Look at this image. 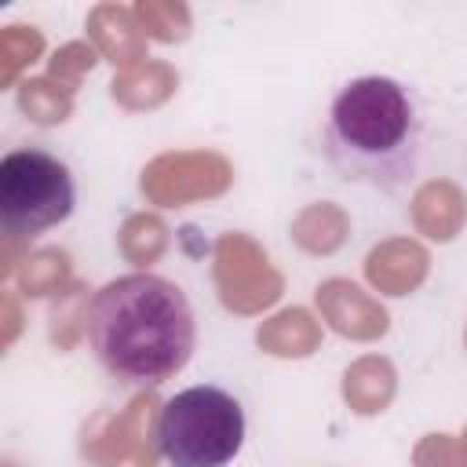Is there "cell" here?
<instances>
[{"instance_id":"cell-6","label":"cell","mask_w":467,"mask_h":467,"mask_svg":"<svg viewBox=\"0 0 467 467\" xmlns=\"http://www.w3.org/2000/svg\"><path fill=\"white\" fill-rule=\"evenodd\" d=\"M139 186L150 204L186 208L197 201L223 197L234 186V164L215 150H171L142 168Z\"/></svg>"},{"instance_id":"cell-23","label":"cell","mask_w":467,"mask_h":467,"mask_svg":"<svg viewBox=\"0 0 467 467\" xmlns=\"http://www.w3.org/2000/svg\"><path fill=\"white\" fill-rule=\"evenodd\" d=\"M412 467H467V452L449 434H427L412 449Z\"/></svg>"},{"instance_id":"cell-27","label":"cell","mask_w":467,"mask_h":467,"mask_svg":"<svg viewBox=\"0 0 467 467\" xmlns=\"http://www.w3.org/2000/svg\"><path fill=\"white\" fill-rule=\"evenodd\" d=\"M4 467H15V463H4Z\"/></svg>"},{"instance_id":"cell-13","label":"cell","mask_w":467,"mask_h":467,"mask_svg":"<svg viewBox=\"0 0 467 467\" xmlns=\"http://www.w3.org/2000/svg\"><path fill=\"white\" fill-rule=\"evenodd\" d=\"M161 401L146 390L139 394L124 412H117V445H120V460H131L135 467H153L157 452H161Z\"/></svg>"},{"instance_id":"cell-5","label":"cell","mask_w":467,"mask_h":467,"mask_svg":"<svg viewBox=\"0 0 467 467\" xmlns=\"http://www.w3.org/2000/svg\"><path fill=\"white\" fill-rule=\"evenodd\" d=\"M212 277L226 310L259 314L274 306L285 292V277L263 252V244L241 230H230L212 248Z\"/></svg>"},{"instance_id":"cell-14","label":"cell","mask_w":467,"mask_h":467,"mask_svg":"<svg viewBox=\"0 0 467 467\" xmlns=\"http://www.w3.org/2000/svg\"><path fill=\"white\" fill-rule=\"evenodd\" d=\"M259 350L274 358H310L321 347V325L303 306H288L255 328Z\"/></svg>"},{"instance_id":"cell-4","label":"cell","mask_w":467,"mask_h":467,"mask_svg":"<svg viewBox=\"0 0 467 467\" xmlns=\"http://www.w3.org/2000/svg\"><path fill=\"white\" fill-rule=\"evenodd\" d=\"M77 186L69 168L47 150H11L0 161V219L11 241L36 237L69 219Z\"/></svg>"},{"instance_id":"cell-20","label":"cell","mask_w":467,"mask_h":467,"mask_svg":"<svg viewBox=\"0 0 467 467\" xmlns=\"http://www.w3.org/2000/svg\"><path fill=\"white\" fill-rule=\"evenodd\" d=\"M44 55V36L33 26H7L0 33V84L11 88L26 66Z\"/></svg>"},{"instance_id":"cell-10","label":"cell","mask_w":467,"mask_h":467,"mask_svg":"<svg viewBox=\"0 0 467 467\" xmlns=\"http://www.w3.org/2000/svg\"><path fill=\"white\" fill-rule=\"evenodd\" d=\"M467 223V197L452 179H431L412 193V226L427 241H452Z\"/></svg>"},{"instance_id":"cell-7","label":"cell","mask_w":467,"mask_h":467,"mask_svg":"<svg viewBox=\"0 0 467 467\" xmlns=\"http://www.w3.org/2000/svg\"><path fill=\"white\" fill-rule=\"evenodd\" d=\"M317 299V310L321 317L332 325V332L347 336V339H358V343H372L379 336H387L390 328V314L368 296L361 292L354 281L347 277H328L317 285L314 292Z\"/></svg>"},{"instance_id":"cell-17","label":"cell","mask_w":467,"mask_h":467,"mask_svg":"<svg viewBox=\"0 0 467 467\" xmlns=\"http://www.w3.org/2000/svg\"><path fill=\"white\" fill-rule=\"evenodd\" d=\"M18 109L33 124H62L73 113V91L51 77H29L18 84Z\"/></svg>"},{"instance_id":"cell-15","label":"cell","mask_w":467,"mask_h":467,"mask_svg":"<svg viewBox=\"0 0 467 467\" xmlns=\"http://www.w3.org/2000/svg\"><path fill=\"white\" fill-rule=\"evenodd\" d=\"M350 237V215L332 201H314L292 219V241L306 255H332Z\"/></svg>"},{"instance_id":"cell-16","label":"cell","mask_w":467,"mask_h":467,"mask_svg":"<svg viewBox=\"0 0 467 467\" xmlns=\"http://www.w3.org/2000/svg\"><path fill=\"white\" fill-rule=\"evenodd\" d=\"M168 252V226L153 212H135L120 226V255L131 266H153Z\"/></svg>"},{"instance_id":"cell-8","label":"cell","mask_w":467,"mask_h":467,"mask_svg":"<svg viewBox=\"0 0 467 467\" xmlns=\"http://www.w3.org/2000/svg\"><path fill=\"white\" fill-rule=\"evenodd\" d=\"M431 274V255L412 237H390L376 244L365 259V277L383 296H409L416 292Z\"/></svg>"},{"instance_id":"cell-24","label":"cell","mask_w":467,"mask_h":467,"mask_svg":"<svg viewBox=\"0 0 467 467\" xmlns=\"http://www.w3.org/2000/svg\"><path fill=\"white\" fill-rule=\"evenodd\" d=\"M4 310H7V328H4V343H11V339H15V332H18V306H15V296H11V292L4 296Z\"/></svg>"},{"instance_id":"cell-1","label":"cell","mask_w":467,"mask_h":467,"mask_svg":"<svg viewBox=\"0 0 467 467\" xmlns=\"http://www.w3.org/2000/svg\"><path fill=\"white\" fill-rule=\"evenodd\" d=\"M88 339L113 379L157 387L193 354V310L175 281L146 270L124 274L95 292Z\"/></svg>"},{"instance_id":"cell-18","label":"cell","mask_w":467,"mask_h":467,"mask_svg":"<svg viewBox=\"0 0 467 467\" xmlns=\"http://www.w3.org/2000/svg\"><path fill=\"white\" fill-rule=\"evenodd\" d=\"M69 252L62 248H36L22 259L18 266V285L26 296H51V292H62L69 285Z\"/></svg>"},{"instance_id":"cell-9","label":"cell","mask_w":467,"mask_h":467,"mask_svg":"<svg viewBox=\"0 0 467 467\" xmlns=\"http://www.w3.org/2000/svg\"><path fill=\"white\" fill-rule=\"evenodd\" d=\"M88 36H91V47L120 69H131V66L146 62V40L150 36H146L135 7L95 4L91 15H88Z\"/></svg>"},{"instance_id":"cell-12","label":"cell","mask_w":467,"mask_h":467,"mask_svg":"<svg viewBox=\"0 0 467 467\" xmlns=\"http://www.w3.org/2000/svg\"><path fill=\"white\" fill-rule=\"evenodd\" d=\"M398 394V372L387 358H358L347 372H343V401L358 412V416H376L383 412Z\"/></svg>"},{"instance_id":"cell-22","label":"cell","mask_w":467,"mask_h":467,"mask_svg":"<svg viewBox=\"0 0 467 467\" xmlns=\"http://www.w3.org/2000/svg\"><path fill=\"white\" fill-rule=\"evenodd\" d=\"M95 62H99V51H95L91 44H84V40H73V44H62V47L51 55V62H47V77L58 80L62 88L77 91L80 77L91 73Z\"/></svg>"},{"instance_id":"cell-2","label":"cell","mask_w":467,"mask_h":467,"mask_svg":"<svg viewBox=\"0 0 467 467\" xmlns=\"http://www.w3.org/2000/svg\"><path fill=\"white\" fill-rule=\"evenodd\" d=\"M423 117L394 77H358L339 88L325 120V157L347 182L398 190L416 175Z\"/></svg>"},{"instance_id":"cell-21","label":"cell","mask_w":467,"mask_h":467,"mask_svg":"<svg viewBox=\"0 0 467 467\" xmlns=\"http://www.w3.org/2000/svg\"><path fill=\"white\" fill-rule=\"evenodd\" d=\"M84 328H88V288L69 285L58 292V303L51 306V339L62 350H69Z\"/></svg>"},{"instance_id":"cell-25","label":"cell","mask_w":467,"mask_h":467,"mask_svg":"<svg viewBox=\"0 0 467 467\" xmlns=\"http://www.w3.org/2000/svg\"><path fill=\"white\" fill-rule=\"evenodd\" d=\"M460 445H463V452H467V431H463V438H460Z\"/></svg>"},{"instance_id":"cell-26","label":"cell","mask_w":467,"mask_h":467,"mask_svg":"<svg viewBox=\"0 0 467 467\" xmlns=\"http://www.w3.org/2000/svg\"><path fill=\"white\" fill-rule=\"evenodd\" d=\"M463 343H467V328H463Z\"/></svg>"},{"instance_id":"cell-11","label":"cell","mask_w":467,"mask_h":467,"mask_svg":"<svg viewBox=\"0 0 467 467\" xmlns=\"http://www.w3.org/2000/svg\"><path fill=\"white\" fill-rule=\"evenodd\" d=\"M175 88H179L175 66L150 58V62H139V66H131V69H120V73L113 77V84H109V95H113L117 106L139 113V109H157V106H164V102L175 95Z\"/></svg>"},{"instance_id":"cell-3","label":"cell","mask_w":467,"mask_h":467,"mask_svg":"<svg viewBox=\"0 0 467 467\" xmlns=\"http://www.w3.org/2000/svg\"><path fill=\"white\" fill-rule=\"evenodd\" d=\"M157 438L171 467H226L244 441V409L223 387H186L161 409Z\"/></svg>"},{"instance_id":"cell-19","label":"cell","mask_w":467,"mask_h":467,"mask_svg":"<svg viewBox=\"0 0 467 467\" xmlns=\"http://www.w3.org/2000/svg\"><path fill=\"white\" fill-rule=\"evenodd\" d=\"M135 15L146 29L150 40H161V44H179L190 36V7L179 4V0H139L135 4Z\"/></svg>"}]
</instances>
